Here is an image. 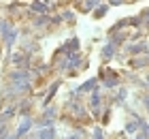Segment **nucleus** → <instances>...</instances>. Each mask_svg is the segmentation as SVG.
<instances>
[{
    "mask_svg": "<svg viewBox=\"0 0 149 139\" xmlns=\"http://www.w3.org/2000/svg\"><path fill=\"white\" fill-rule=\"evenodd\" d=\"M0 32H2V39H4L6 45H13V41L17 39V30L11 26V22H6V19L0 22Z\"/></svg>",
    "mask_w": 149,
    "mask_h": 139,
    "instance_id": "1",
    "label": "nucleus"
},
{
    "mask_svg": "<svg viewBox=\"0 0 149 139\" xmlns=\"http://www.w3.org/2000/svg\"><path fill=\"white\" fill-rule=\"evenodd\" d=\"M32 128V120L30 118H26V120L22 122V126H17V131H15V137L17 139H22V137H26V133Z\"/></svg>",
    "mask_w": 149,
    "mask_h": 139,
    "instance_id": "2",
    "label": "nucleus"
},
{
    "mask_svg": "<svg viewBox=\"0 0 149 139\" xmlns=\"http://www.w3.org/2000/svg\"><path fill=\"white\" fill-rule=\"evenodd\" d=\"M53 137H56V128L53 126H43L36 133V139H53Z\"/></svg>",
    "mask_w": 149,
    "mask_h": 139,
    "instance_id": "3",
    "label": "nucleus"
},
{
    "mask_svg": "<svg viewBox=\"0 0 149 139\" xmlns=\"http://www.w3.org/2000/svg\"><path fill=\"white\" fill-rule=\"evenodd\" d=\"M90 105H92V109H94V114H98V107H100V94H98V92H94V94H92Z\"/></svg>",
    "mask_w": 149,
    "mask_h": 139,
    "instance_id": "4",
    "label": "nucleus"
},
{
    "mask_svg": "<svg viewBox=\"0 0 149 139\" xmlns=\"http://www.w3.org/2000/svg\"><path fill=\"white\" fill-rule=\"evenodd\" d=\"M128 49H130V54H145L147 47H145V43H139V45H130Z\"/></svg>",
    "mask_w": 149,
    "mask_h": 139,
    "instance_id": "5",
    "label": "nucleus"
},
{
    "mask_svg": "<svg viewBox=\"0 0 149 139\" xmlns=\"http://www.w3.org/2000/svg\"><path fill=\"white\" fill-rule=\"evenodd\" d=\"M98 4H100V0H85L83 2V11H92V9H96Z\"/></svg>",
    "mask_w": 149,
    "mask_h": 139,
    "instance_id": "6",
    "label": "nucleus"
},
{
    "mask_svg": "<svg viewBox=\"0 0 149 139\" xmlns=\"http://www.w3.org/2000/svg\"><path fill=\"white\" fill-rule=\"evenodd\" d=\"M113 49H115V43H109V45H107L104 49H102V58H107V60H109L111 56H113Z\"/></svg>",
    "mask_w": 149,
    "mask_h": 139,
    "instance_id": "7",
    "label": "nucleus"
},
{
    "mask_svg": "<svg viewBox=\"0 0 149 139\" xmlns=\"http://www.w3.org/2000/svg\"><path fill=\"white\" fill-rule=\"evenodd\" d=\"M94 86H96V79H90V81H85L83 86L79 88V92H87V90H94Z\"/></svg>",
    "mask_w": 149,
    "mask_h": 139,
    "instance_id": "8",
    "label": "nucleus"
},
{
    "mask_svg": "<svg viewBox=\"0 0 149 139\" xmlns=\"http://www.w3.org/2000/svg\"><path fill=\"white\" fill-rule=\"evenodd\" d=\"M32 9L38 11V13H43V11H47V6H45L43 2H32Z\"/></svg>",
    "mask_w": 149,
    "mask_h": 139,
    "instance_id": "9",
    "label": "nucleus"
},
{
    "mask_svg": "<svg viewBox=\"0 0 149 139\" xmlns=\"http://www.w3.org/2000/svg\"><path fill=\"white\" fill-rule=\"evenodd\" d=\"M104 13H107V4H104V6H98V9H96V17H102Z\"/></svg>",
    "mask_w": 149,
    "mask_h": 139,
    "instance_id": "10",
    "label": "nucleus"
},
{
    "mask_svg": "<svg viewBox=\"0 0 149 139\" xmlns=\"http://www.w3.org/2000/svg\"><path fill=\"white\" fill-rule=\"evenodd\" d=\"M94 139H102V131L96 128V133H94Z\"/></svg>",
    "mask_w": 149,
    "mask_h": 139,
    "instance_id": "11",
    "label": "nucleus"
},
{
    "mask_svg": "<svg viewBox=\"0 0 149 139\" xmlns=\"http://www.w3.org/2000/svg\"><path fill=\"white\" fill-rule=\"evenodd\" d=\"M111 4H121V0H111Z\"/></svg>",
    "mask_w": 149,
    "mask_h": 139,
    "instance_id": "12",
    "label": "nucleus"
},
{
    "mask_svg": "<svg viewBox=\"0 0 149 139\" xmlns=\"http://www.w3.org/2000/svg\"><path fill=\"white\" fill-rule=\"evenodd\" d=\"M147 81H149V77H147Z\"/></svg>",
    "mask_w": 149,
    "mask_h": 139,
    "instance_id": "13",
    "label": "nucleus"
}]
</instances>
